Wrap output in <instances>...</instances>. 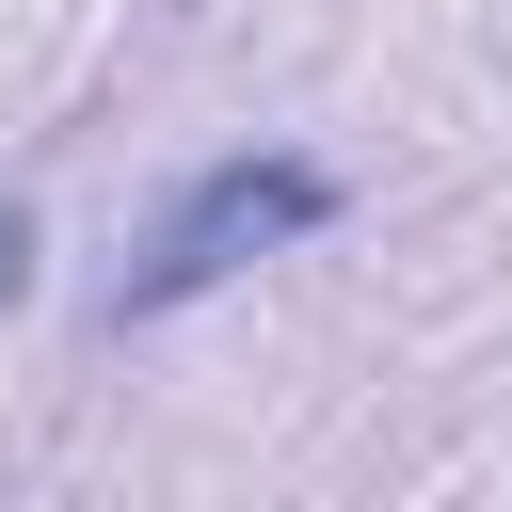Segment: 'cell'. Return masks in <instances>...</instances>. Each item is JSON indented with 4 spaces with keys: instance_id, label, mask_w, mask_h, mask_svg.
<instances>
[{
    "instance_id": "obj_2",
    "label": "cell",
    "mask_w": 512,
    "mask_h": 512,
    "mask_svg": "<svg viewBox=\"0 0 512 512\" xmlns=\"http://www.w3.org/2000/svg\"><path fill=\"white\" fill-rule=\"evenodd\" d=\"M16 288H32V224L0 208V320H16Z\"/></svg>"
},
{
    "instance_id": "obj_1",
    "label": "cell",
    "mask_w": 512,
    "mask_h": 512,
    "mask_svg": "<svg viewBox=\"0 0 512 512\" xmlns=\"http://www.w3.org/2000/svg\"><path fill=\"white\" fill-rule=\"evenodd\" d=\"M336 224V176L320 160H288V144H240V160H208V176H176L160 192V224L128 240V272H112V336L128 320H176V304H208L224 272H256V256H288V240H320Z\"/></svg>"
}]
</instances>
